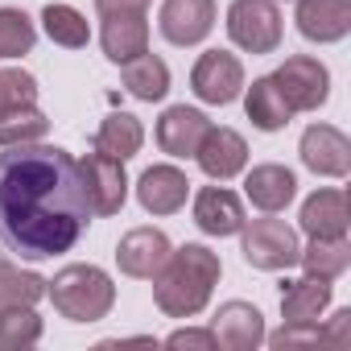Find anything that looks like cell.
<instances>
[{"instance_id": "obj_16", "label": "cell", "mask_w": 351, "mask_h": 351, "mask_svg": "<svg viewBox=\"0 0 351 351\" xmlns=\"http://www.w3.org/2000/svg\"><path fill=\"white\" fill-rule=\"evenodd\" d=\"M207 128H211V120H207L199 108L173 104V108H165L161 120H157V145H161V153H169V157H195V149H199V141L207 136Z\"/></svg>"}, {"instance_id": "obj_19", "label": "cell", "mask_w": 351, "mask_h": 351, "mask_svg": "<svg viewBox=\"0 0 351 351\" xmlns=\"http://www.w3.org/2000/svg\"><path fill=\"white\" fill-rule=\"evenodd\" d=\"M244 195H248V203L252 207H261V211H285L289 203H293V195H298V178H293V169H285V165H256L248 178H244Z\"/></svg>"}, {"instance_id": "obj_25", "label": "cell", "mask_w": 351, "mask_h": 351, "mask_svg": "<svg viewBox=\"0 0 351 351\" xmlns=\"http://www.w3.org/2000/svg\"><path fill=\"white\" fill-rule=\"evenodd\" d=\"M46 132H50V120H46V112H42V108H34V104L0 108V145H5V149L46 141Z\"/></svg>"}, {"instance_id": "obj_21", "label": "cell", "mask_w": 351, "mask_h": 351, "mask_svg": "<svg viewBox=\"0 0 351 351\" xmlns=\"http://www.w3.org/2000/svg\"><path fill=\"white\" fill-rule=\"evenodd\" d=\"M330 306V281L306 273L302 281L281 285V314L285 322H318V314Z\"/></svg>"}, {"instance_id": "obj_23", "label": "cell", "mask_w": 351, "mask_h": 351, "mask_svg": "<svg viewBox=\"0 0 351 351\" xmlns=\"http://www.w3.org/2000/svg\"><path fill=\"white\" fill-rule=\"evenodd\" d=\"M120 79H124L128 95H136V99H145V104L165 99V91H169V66H165L157 54H149V50L136 54V58H128L124 71H120Z\"/></svg>"}, {"instance_id": "obj_33", "label": "cell", "mask_w": 351, "mask_h": 351, "mask_svg": "<svg viewBox=\"0 0 351 351\" xmlns=\"http://www.w3.org/2000/svg\"><path fill=\"white\" fill-rule=\"evenodd\" d=\"M149 0H95V13L112 17V13H145Z\"/></svg>"}, {"instance_id": "obj_31", "label": "cell", "mask_w": 351, "mask_h": 351, "mask_svg": "<svg viewBox=\"0 0 351 351\" xmlns=\"http://www.w3.org/2000/svg\"><path fill=\"white\" fill-rule=\"evenodd\" d=\"M38 99V79L29 71H0V108H17V104H34Z\"/></svg>"}, {"instance_id": "obj_17", "label": "cell", "mask_w": 351, "mask_h": 351, "mask_svg": "<svg viewBox=\"0 0 351 351\" xmlns=\"http://www.w3.org/2000/svg\"><path fill=\"white\" fill-rule=\"evenodd\" d=\"M195 223L207 236H236L244 228V203L228 186H203L195 195Z\"/></svg>"}, {"instance_id": "obj_11", "label": "cell", "mask_w": 351, "mask_h": 351, "mask_svg": "<svg viewBox=\"0 0 351 351\" xmlns=\"http://www.w3.org/2000/svg\"><path fill=\"white\" fill-rule=\"evenodd\" d=\"M195 161H199V169L207 173V178H215V182H228V178H236V173L248 165V141L236 132V128H207V136L199 141V149H195Z\"/></svg>"}, {"instance_id": "obj_7", "label": "cell", "mask_w": 351, "mask_h": 351, "mask_svg": "<svg viewBox=\"0 0 351 351\" xmlns=\"http://www.w3.org/2000/svg\"><path fill=\"white\" fill-rule=\"evenodd\" d=\"M79 173H83V191H87L91 215H116L124 207V199H128L124 161H116L108 153H87L79 161Z\"/></svg>"}, {"instance_id": "obj_12", "label": "cell", "mask_w": 351, "mask_h": 351, "mask_svg": "<svg viewBox=\"0 0 351 351\" xmlns=\"http://www.w3.org/2000/svg\"><path fill=\"white\" fill-rule=\"evenodd\" d=\"M211 335L228 351H256L265 343V314L252 302H223L211 318Z\"/></svg>"}, {"instance_id": "obj_10", "label": "cell", "mask_w": 351, "mask_h": 351, "mask_svg": "<svg viewBox=\"0 0 351 351\" xmlns=\"http://www.w3.org/2000/svg\"><path fill=\"white\" fill-rule=\"evenodd\" d=\"M165 256H169V236L161 228H132L116 244L120 273L124 277H136V281H153V273L165 265Z\"/></svg>"}, {"instance_id": "obj_9", "label": "cell", "mask_w": 351, "mask_h": 351, "mask_svg": "<svg viewBox=\"0 0 351 351\" xmlns=\"http://www.w3.org/2000/svg\"><path fill=\"white\" fill-rule=\"evenodd\" d=\"M157 25L173 46H199L215 29V0H161Z\"/></svg>"}, {"instance_id": "obj_20", "label": "cell", "mask_w": 351, "mask_h": 351, "mask_svg": "<svg viewBox=\"0 0 351 351\" xmlns=\"http://www.w3.org/2000/svg\"><path fill=\"white\" fill-rule=\"evenodd\" d=\"M302 232L310 240L347 236V195L343 191H314L302 203Z\"/></svg>"}, {"instance_id": "obj_3", "label": "cell", "mask_w": 351, "mask_h": 351, "mask_svg": "<svg viewBox=\"0 0 351 351\" xmlns=\"http://www.w3.org/2000/svg\"><path fill=\"white\" fill-rule=\"evenodd\" d=\"M46 298L71 322H99L116 306V285L95 265H66L54 281H46Z\"/></svg>"}, {"instance_id": "obj_22", "label": "cell", "mask_w": 351, "mask_h": 351, "mask_svg": "<svg viewBox=\"0 0 351 351\" xmlns=\"http://www.w3.org/2000/svg\"><path fill=\"white\" fill-rule=\"evenodd\" d=\"M244 112H248V120H252L261 132H281V128L289 124V116H293V108L285 104V95H281V87L273 83V75H265V79H256V83L248 87Z\"/></svg>"}, {"instance_id": "obj_24", "label": "cell", "mask_w": 351, "mask_h": 351, "mask_svg": "<svg viewBox=\"0 0 351 351\" xmlns=\"http://www.w3.org/2000/svg\"><path fill=\"white\" fill-rule=\"evenodd\" d=\"M141 145H145V128H141V120L128 116V112H112V116L99 124V132H95V153H108V157H116V161L136 157Z\"/></svg>"}, {"instance_id": "obj_28", "label": "cell", "mask_w": 351, "mask_h": 351, "mask_svg": "<svg viewBox=\"0 0 351 351\" xmlns=\"http://www.w3.org/2000/svg\"><path fill=\"white\" fill-rule=\"evenodd\" d=\"M42 25H46V34H50L54 46L83 50V46L91 42V25H87V17H83L79 9H71V5H46V9H42Z\"/></svg>"}, {"instance_id": "obj_32", "label": "cell", "mask_w": 351, "mask_h": 351, "mask_svg": "<svg viewBox=\"0 0 351 351\" xmlns=\"http://www.w3.org/2000/svg\"><path fill=\"white\" fill-rule=\"evenodd\" d=\"M165 347H203V351H215L219 343H215L211 326H207V330H195V326H186V330H173V335L165 339Z\"/></svg>"}, {"instance_id": "obj_29", "label": "cell", "mask_w": 351, "mask_h": 351, "mask_svg": "<svg viewBox=\"0 0 351 351\" xmlns=\"http://www.w3.org/2000/svg\"><path fill=\"white\" fill-rule=\"evenodd\" d=\"M38 339H42V318L34 314V306H9L0 314V351L34 347Z\"/></svg>"}, {"instance_id": "obj_8", "label": "cell", "mask_w": 351, "mask_h": 351, "mask_svg": "<svg viewBox=\"0 0 351 351\" xmlns=\"http://www.w3.org/2000/svg\"><path fill=\"white\" fill-rule=\"evenodd\" d=\"M191 87H195V95L203 104H219L223 108V104H232L244 91V66L228 50H207L195 62V71H191Z\"/></svg>"}, {"instance_id": "obj_27", "label": "cell", "mask_w": 351, "mask_h": 351, "mask_svg": "<svg viewBox=\"0 0 351 351\" xmlns=\"http://www.w3.org/2000/svg\"><path fill=\"white\" fill-rule=\"evenodd\" d=\"M298 265H306V273H314V277L335 281V277H343L347 265H351V244H347V236H335V240H310V244L302 248Z\"/></svg>"}, {"instance_id": "obj_13", "label": "cell", "mask_w": 351, "mask_h": 351, "mask_svg": "<svg viewBox=\"0 0 351 351\" xmlns=\"http://www.w3.org/2000/svg\"><path fill=\"white\" fill-rule=\"evenodd\" d=\"M298 153H302V165L322 173V178H343L351 169V141L330 124H310L302 132Z\"/></svg>"}, {"instance_id": "obj_26", "label": "cell", "mask_w": 351, "mask_h": 351, "mask_svg": "<svg viewBox=\"0 0 351 351\" xmlns=\"http://www.w3.org/2000/svg\"><path fill=\"white\" fill-rule=\"evenodd\" d=\"M42 298H46V277L0 261V314L9 306H38Z\"/></svg>"}, {"instance_id": "obj_1", "label": "cell", "mask_w": 351, "mask_h": 351, "mask_svg": "<svg viewBox=\"0 0 351 351\" xmlns=\"http://www.w3.org/2000/svg\"><path fill=\"white\" fill-rule=\"evenodd\" d=\"M91 223L79 157L58 145H13L0 153V240L21 261L71 252Z\"/></svg>"}, {"instance_id": "obj_30", "label": "cell", "mask_w": 351, "mask_h": 351, "mask_svg": "<svg viewBox=\"0 0 351 351\" xmlns=\"http://www.w3.org/2000/svg\"><path fill=\"white\" fill-rule=\"evenodd\" d=\"M38 42L34 21L21 9H0V58H21Z\"/></svg>"}, {"instance_id": "obj_2", "label": "cell", "mask_w": 351, "mask_h": 351, "mask_svg": "<svg viewBox=\"0 0 351 351\" xmlns=\"http://www.w3.org/2000/svg\"><path fill=\"white\" fill-rule=\"evenodd\" d=\"M219 277H223V265L207 244L169 248L165 265L153 273V302L165 318H195L211 302Z\"/></svg>"}, {"instance_id": "obj_5", "label": "cell", "mask_w": 351, "mask_h": 351, "mask_svg": "<svg viewBox=\"0 0 351 351\" xmlns=\"http://www.w3.org/2000/svg\"><path fill=\"white\" fill-rule=\"evenodd\" d=\"M228 38L248 54H273L281 46V9H277V0H232Z\"/></svg>"}, {"instance_id": "obj_4", "label": "cell", "mask_w": 351, "mask_h": 351, "mask_svg": "<svg viewBox=\"0 0 351 351\" xmlns=\"http://www.w3.org/2000/svg\"><path fill=\"white\" fill-rule=\"evenodd\" d=\"M244 240H240V252L252 269H265V273H281V269H293L298 256H302V244H298V232L281 219H244Z\"/></svg>"}, {"instance_id": "obj_14", "label": "cell", "mask_w": 351, "mask_h": 351, "mask_svg": "<svg viewBox=\"0 0 351 351\" xmlns=\"http://www.w3.org/2000/svg\"><path fill=\"white\" fill-rule=\"evenodd\" d=\"M186 195H191V178L178 169V165H149L136 182V199L149 215H173L186 207Z\"/></svg>"}, {"instance_id": "obj_6", "label": "cell", "mask_w": 351, "mask_h": 351, "mask_svg": "<svg viewBox=\"0 0 351 351\" xmlns=\"http://www.w3.org/2000/svg\"><path fill=\"white\" fill-rule=\"evenodd\" d=\"M273 83L281 87V95H285V104H289L293 112H318V108L326 104V95H330V75H326V66H322L318 58H310V54L285 58L281 71L273 75Z\"/></svg>"}, {"instance_id": "obj_18", "label": "cell", "mask_w": 351, "mask_h": 351, "mask_svg": "<svg viewBox=\"0 0 351 351\" xmlns=\"http://www.w3.org/2000/svg\"><path fill=\"white\" fill-rule=\"evenodd\" d=\"M99 46H104V54H108L112 62H120V66H124L128 58L145 54V50H149V21H145V13H112V17H104Z\"/></svg>"}, {"instance_id": "obj_34", "label": "cell", "mask_w": 351, "mask_h": 351, "mask_svg": "<svg viewBox=\"0 0 351 351\" xmlns=\"http://www.w3.org/2000/svg\"><path fill=\"white\" fill-rule=\"evenodd\" d=\"M347 330H351V310H339V314L330 318V330H322V343L343 347V343H347Z\"/></svg>"}, {"instance_id": "obj_15", "label": "cell", "mask_w": 351, "mask_h": 351, "mask_svg": "<svg viewBox=\"0 0 351 351\" xmlns=\"http://www.w3.org/2000/svg\"><path fill=\"white\" fill-rule=\"evenodd\" d=\"M298 34L306 42L330 46L351 34V0H298Z\"/></svg>"}]
</instances>
